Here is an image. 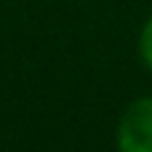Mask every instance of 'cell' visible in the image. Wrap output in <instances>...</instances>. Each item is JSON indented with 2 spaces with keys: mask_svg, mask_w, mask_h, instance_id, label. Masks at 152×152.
Instances as JSON below:
<instances>
[{
  "mask_svg": "<svg viewBox=\"0 0 152 152\" xmlns=\"http://www.w3.org/2000/svg\"><path fill=\"white\" fill-rule=\"evenodd\" d=\"M120 152H152V99H136L126 107L118 126Z\"/></svg>",
  "mask_w": 152,
  "mask_h": 152,
  "instance_id": "1",
  "label": "cell"
},
{
  "mask_svg": "<svg viewBox=\"0 0 152 152\" xmlns=\"http://www.w3.org/2000/svg\"><path fill=\"white\" fill-rule=\"evenodd\" d=\"M139 51H142V59H144V64L152 69V16L147 19V24H144V29H142Z\"/></svg>",
  "mask_w": 152,
  "mask_h": 152,
  "instance_id": "2",
  "label": "cell"
}]
</instances>
